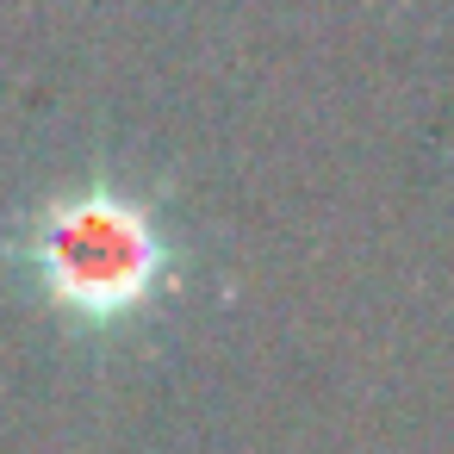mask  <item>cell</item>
<instances>
[{
    "label": "cell",
    "instance_id": "obj_1",
    "mask_svg": "<svg viewBox=\"0 0 454 454\" xmlns=\"http://www.w3.org/2000/svg\"><path fill=\"white\" fill-rule=\"evenodd\" d=\"M32 262L51 293H63L82 311H125L137 305L162 274V237L150 218H137L119 200H75L51 212V224L32 237Z\"/></svg>",
    "mask_w": 454,
    "mask_h": 454
}]
</instances>
